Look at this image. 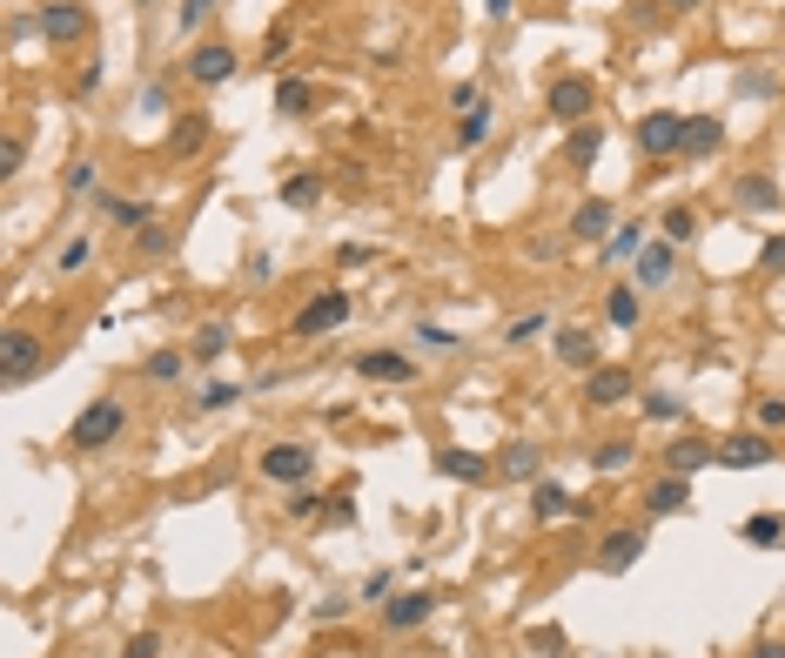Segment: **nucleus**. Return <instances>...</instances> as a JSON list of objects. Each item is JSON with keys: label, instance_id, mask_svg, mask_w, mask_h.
<instances>
[{"label": "nucleus", "instance_id": "1", "mask_svg": "<svg viewBox=\"0 0 785 658\" xmlns=\"http://www.w3.org/2000/svg\"><path fill=\"white\" fill-rule=\"evenodd\" d=\"M122 423H128V410H122V404H114V397H95L82 417H74L67 444H74V450H101V444H114V437H122Z\"/></svg>", "mask_w": 785, "mask_h": 658}, {"label": "nucleus", "instance_id": "2", "mask_svg": "<svg viewBox=\"0 0 785 658\" xmlns=\"http://www.w3.org/2000/svg\"><path fill=\"white\" fill-rule=\"evenodd\" d=\"M34 370H41V336H34V330H8V336H0V383L21 390V383H34Z\"/></svg>", "mask_w": 785, "mask_h": 658}, {"label": "nucleus", "instance_id": "3", "mask_svg": "<svg viewBox=\"0 0 785 658\" xmlns=\"http://www.w3.org/2000/svg\"><path fill=\"white\" fill-rule=\"evenodd\" d=\"M262 477L269 484H309L316 477V450L309 444H269L262 450Z\"/></svg>", "mask_w": 785, "mask_h": 658}, {"label": "nucleus", "instance_id": "4", "mask_svg": "<svg viewBox=\"0 0 785 658\" xmlns=\"http://www.w3.org/2000/svg\"><path fill=\"white\" fill-rule=\"evenodd\" d=\"M34 27H41L48 48H67V41H82V34L95 27V14L74 8V0H54V8H41V21H34Z\"/></svg>", "mask_w": 785, "mask_h": 658}, {"label": "nucleus", "instance_id": "5", "mask_svg": "<svg viewBox=\"0 0 785 658\" xmlns=\"http://www.w3.org/2000/svg\"><path fill=\"white\" fill-rule=\"evenodd\" d=\"M632 390H638V383H632V370H624V363H598L591 376H584V404H591V410H611V404H624Z\"/></svg>", "mask_w": 785, "mask_h": 658}, {"label": "nucleus", "instance_id": "6", "mask_svg": "<svg viewBox=\"0 0 785 658\" xmlns=\"http://www.w3.org/2000/svg\"><path fill=\"white\" fill-rule=\"evenodd\" d=\"M342 323H349V296H342V289H323V296L296 316V336H329V330H342Z\"/></svg>", "mask_w": 785, "mask_h": 658}, {"label": "nucleus", "instance_id": "7", "mask_svg": "<svg viewBox=\"0 0 785 658\" xmlns=\"http://www.w3.org/2000/svg\"><path fill=\"white\" fill-rule=\"evenodd\" d=\"M678 141H685V114H672V108H658V114L638 122V148L645 154H678Z\"/></svg>", "mask_w": 785, "mask_h": 658}, {"label": "nucleus", "instance_id": "8", "mask_svg": "<svg viewBox=\"0 0 785 658\" xmlns=\"http://www.w3.org/2000/svg\"><path fill=\"white\" fill-rule=\"evenodd\" d=\"M591 101H598V88L584 82V74H564V82H551V114H558V122H584V114H591Z\"/></svg>", "mask_w": 785, "mask_h": 658}, {"label": "nucleus", "instance_id": "9", "mask_svg": "<svg viewBox=\"0 0 785 658\" xmlns=\"http://www.w3.org/2000/svg\"><path fill=\"white\" fill-rule=\"evenodd\" d=\"M638 558H645V531H632V524L611 531L605 545H598V571H611V578H618V571H632Z\"/></svg>", "mask_w": 785, "mask_h": 658}, {"label": "nucleus", "instance_id": "10", "mask_svg": "<svg viewBox=\"0 0 785 658\" xmlns=\"http://www.w3.org/2000/svg\"><path fill=\"white\" fill-rule=\"evenodd\" d=\"M357 376H363V383H416L410 357H397V350H363V357H357Z\"/></svg>", "mask_w": 785, "mask_h": 658}, {"label": "nucleus", "instance_id": "11", "mask_svg": "<svg viewBox=\"0 0 785 658\" xmlns=\"http://www.w3.org/2000/svg\"><path fill=\"white\" fill-rule=\"evenodd\" d=\"M188 74H195V82H202V88H222L228 74H235V48H222V41L195 48V54H188Z\"/></svg>", "mask_w": 785, "mask_h": 658}, {"label": "nucleus", "instance_id": "12", "mask_svg": "<svg viewBox=\"0 0 785 658\" xmlns=\"http://www.w3.org/2000/svg\"><path fill=\"white\" fill-rule=\"evenodd\" d=\"M685 505H691V484H685L678 471H664V477L645 491V511H651V518H678Z\"/></svg>", "mask_w": 785, "mask_h": 658}, {"label": "nucleus", "instance_id": "13", "mask_svg": "<svg viewBox=\"0 0 785 658\" xmlns=\"http://www.w3.org/2000/svg\"><path fill=\"white\" fill-rule=\"evenodd\" d=\"M429 611H437V598H429V592H403V598L383 605V625H389V632H416Z\"/></svg>", "mask_w": 785, "mask_h": 658}, {"label": "nucleus", "instance_id": "14", "mask_svg": "<svg viewBox=\"0 0 785 658\" xmlns=\"http://www.w3.org/2000/svg\"><path fill=\"white\" fill-rule=\"evenodd\" d=\"M551 350H558V363H571V370H598V343H591V330H558V336H551Z\"/></svg>", "mask_w": 785, "mask_h": 658}, {"label": "nucleus", "instance_id": "15", "mask_svg": "<svg viewBox=\"0 0 785 658\" xmlns=\"http://www.w3.org/2000/svg\"><path fill=\"white\" fill-rule=\"evenodd\" d=\"M571 236H577V243H611V202L591 196V202L571 215Z\"/></svg>", "mask_w": 785, "mask_h": 658}, {"label": "nucleus", "instance_id": "16", "mask_svg": "<svg viewBox=\"0 0 785 658\" xmlns=\"http://www.w3.org/2000/svg\"><path fill=\"white\" fill-rule=\"evenodd\" d=\"M719 141H725L719 114H691V122H685V141H678V154H685V162H691V154H719Z\"/></svg>", "mask_w": 785, "mask_h": 658}, {"label": "nucleus", "instance_id": "17", "mask_svg": "<svg viewBox=\"0 0 785 658\" xmlns=\"http://www.w3.org/2000/svg\"><path fill=\"white\" fill-rule=\"evenodd\" d=\"M712 457H719V450H712V444H705V437H678L672 450H664V463H672V471H678V477H691V471H705V463H712Z\"/></svg>", "mask_w": 785, "mask_h": 658}, {"label": "nucleus", "instance_id": "18", "mask_svg": "<svg viewBox=\"0 0 785 658\" xmlns=\"http://www.w3.org/2000/svg\"><path fill=\"white\" fill-rule=\"evenodd\" d=\"M719 463H732V471H759V463H772V444L765 437H732L719 450Z\"/></svg>", "mask_w": 785, "mask_h": 658}, {"label": "nucleus", "instance_id": "19", "mask_svg": "<svg viewBox=\"0 0 785 658\" xmlns=\"http://www.w3.org/2000/svg\"><path fill=\"white\" fill-rule=\"evenodd\" d=\"M437 471H444V477H463V484H484L490 463H484L477 450H437Z\"/></svg>", "mask_w": 785, "mask_h": 658}, {"label": "nucleus", "instance_id": "20", "mask_svg": "<svg viewBox=\"0 0 785 658\" xmlns=\"http://www.w3.org/2000/svg\"><path fill=\"white\" fill-rule=\"evenodd\" d=\"M638 283H645V289L672 283V243H645V249H638Z\"/></svg>", "mask_w": 785, "mask_h": 658}, {"label": "nucleus", "instance_id": "21", "mask_svg": "<svg viewBox=\"0 0 785 658\" xmlns=\"http://www.w3.org/2000/svg\"><path fill=\"white\" fill-rule=\"evenodd\" d=\"M531 511H537V518H571V511H584V505H577L564 484H537V491H531Z\"/></svg>", "mask_w": 785, "mask_h": 658}, {"label": "nucleus", "instance_id": "22", "mask_svg": "<svg viewBox=\"0 0 785 658\" xmlns=\"http://www.w3.org/2000/svg\"><path fill=\"white\" fill-rule=\"evenodd\" d=\"M497 471L510 477V484H524V477H537V444H503V463H497Z\"/></svg>", "mask_w": 785, "mask_h": 658}, {"label": "nucleus", "instance_id": "23", "mask_svg": "<svg viewBox=\"0 0 785 658\" xmlns=\"http://www.w3.org/2000/svg\"><path fill=\"white\" fill-rule=\"evenodd\" d=\"M605 316H611V330H632V323H638V289L618 283V289L605 296Z\"/></svg>", "mask_w": 785, "mask_h": 658}, {"label": "nucleus", "instance_id": "24", "mask_svg": "<svg viewBox=\"0 0 785 658\" xmlns=\"http://www.w3.org/2000/svg\"><path fill=\"white\" fill-rule=\"evenodd\" d=\"M283 202H289V209H316V202H323V175H289V182H283Z\"/></svg>", "mask_w": 785, "mask_h": 658}, {"label": "nucleus", "instance_id": "25", "mask_svg": "<svg viewBox=\"0 0 785 658\" xmlns=\"http://www.w3.org/2000/svg\"><path fill=\"white\" fill-rule=\"evenodd\" d=\"M457 141H463V148H477V141H490V101H477V108H463V122H457Z\"/></svg>", "mask_w": 785, "mask_h": 658}, {"label": "nucleus", "instance_id": "26", "mask_svg": "<svg viewBox=\"0 0 785 658\" xmlns=\"http://www.w3.org/2000/svg\"><path fill=\"white\" fill-rule=\"evenodd\" d=\"M202 141H209V114H188V122L169 135V154H195Z\"/></svg>", "mask_w": 785, "mask_h": 658}, {"label": "nucleus", "instance_id": "27", "mask_svg": "<svg viewBox=\"0 0 785 658\" xmlns=\"http://www.w3.org/2000/svg\"><path fill=\"white\" fill-rule=\"evenodd\" d=\"M738 202H745V209H778V188H772L765 175H745V182H738Z\"/></svg>", "mask_w": 785, "mask_h": 658}, {"label": "nucleus", "instance_id": "28", "mask_svg": "<svg viewBox=\"0 0 785 658\" xmlns=\"http://www.w3.org/2000/svg\"><path fill=\"white\" fill-rule=\"evenodd\" d=\"M778 537H785V518H772V511L745 518V545H778Z\"/></svg>", "mask_w": 785, "mask_h": 658}, {"label": "nucleus", "instance_id": "29", "mask_svg": "<svg viewBox=\"0 0 785 658\" xmlns=\"http://www.w3.org/2000/svg\"><path fill=\"white\" fill-rule=\"evenodd\" d=\"M309 101H316V88H309V82H296V74L276 88V108H283V114H309Z\"/></svg>", "mask_w": 785, "mask_h": 658}, {"label": "nucleus", "instance_id": "30", "mask_svg": "<svg viewBox=\"0 0 785 658\" xmlns=\"http://www.w3.org/2000/svg\"><path fill=\"white\" fill-rule=\"evenodd\" d=\"M101 215H114V222H122V228H141V222H154L141 202H122V196H101Z\"/></svg>", "mask_w": 785, "mask_h": 658}, {"label": "nucleus", "instance_id": "31", "mask_svg": "<svg viewBox=\"0 0 785 658\" xmlns=\"http://www.w3.org/2000/svg\"><path fill=\"white\" fill-rule=\"evenodd\" d=\"M632 457H638L632 437H611V444H598V471H618V463H632Z\"/></svg>", "mask_w": 785, "mask_h": 658}, {"label": "nucleus", "instance_id": "32", "mask_svg": "<svg viewBox=\"0 0 785 658\" xmlns=\"http://www.w3.org/2000/svg\"><path fill=\"white\" fill-rule=\"evenodd\" d=\"M598 148H605L598 128H577V135H571V162H577V169H584V162H598Z\"/></svg>", "mask_w": 785, "mask_h": 658}, {"label": "nucleus", "instance_id": "33", "mask_svg": "<svg viewBox=\"0 0 785 658\" xmlns=\"http://www.w3.org/2000/svg\"><path fill=\"white\" fill-rule=\"evenodd\" d=\"M691 228H698L691 209H664V243H691Z\"/></svg>", "mask_w": 785, "mask_h": 658}, {"label": "nucleus", "instance_id": "34", "mask_svg": "<svg viewBox=\"0 0 785 658\" xmlns=\"http://www.w3.org/2000/svg\"><path fill=\"white\" fill-rule=\"evenodd\" d=\"M638 249H645V228H638V222H632V228H618V236L605 243V256H611V262H618V256H638Z\"/></svg>", "mask_w": 785, "mask_h": 658}, {"label": "nucleus", "instance_id": "35", "mask_svg": "<svg viewBox=\"0 0 785 658\" xmlns=\"http://www.w3.org/2000/svg\"><path fill=\"white\" fill-rule=\"evenodd\" d=\"M222 350H228V330H222V323H209L202 336H195V357H202V363H215Z\"/></svg>", "mask_w": 785, "mask_h": 658}, {"label": "nucleus", "instance_id": "36", "mask_svg": "<svg viewBox=\"0 0 785 658\" xmlns=\"http://www.w3.org/2000/svg\"><path fill=\"white\" fill-rule=\"evenodd\" d=\"M235 397H242L235 383H202V390H195V404H202V410H228Z\"/></svg>", "mask_w": 785, "mask_h": 658}, {"label": "nucleus", "instance_id": "37", "mask_svg": "<svg viewBox=\"0 0 785 658\" xmlns=\"http://www.w3.org/2000/svg\"><path fill=\"white\" fill-rule=\"evenodd\" d=\"M544 330H551V316H537V309H531V316H518V323L503 330V343H531V336H544Z\"/></svg>", "mask_w": 785, "mask_h": 658}, {"label": "nucleus", "instance_id": "38", "mask_svg": "<svg viewBox=\"0 0 785 658\" xmlns=\"http://www.w3.org/2000/svg\"><path fill=\"white\" fill-rule=\"evenodd\" d=\"M135 249H141V256H162V249H169V228H162V222H141V228H135Z\"/></svg>", "mask_w": 785, "mask_h": 658}, {"label": "nucleus", "instance_id": "39", "mask_svg": "<svg viewBox=\"0 0 785 658\" xmlns=\"http://www.w3.org/2000/svg\"><path fill=\"white\" fill-rule=\"evenodd\" d=\"M21 162H27V141H21V135H8V141H0V175L14 182V175H21Z\"/></svg>", "mask_w": 785, "mask_h": 658}, {"label": "nucleus", "instance_id": "40", "mask_svg": "<svg viewBox=\"0 0 785 658\" xmlns=\"http://www.w3.org/2000/svg\"><path fill=\"white\" fill-rule=\"evenodd\" d=\"M148 376H154V383H175V376H182V357H175V350H154V357H148Z\"/></svg>", "mask_w": 785, "mask_h": 658}, {"label": "nucleus", "instance_id": "41", "mask_svg": "<svg viewBox=\"0 0 785 658\" xmlns=\"http://www.w3.org/2000/svg\"><path fill=\"white\" fill-rule=\"evenodd\" d=\"M95 188V162H67V196H88Z\"/></svg>", "mask_w": 785, "mask_h": 658}, {"label": "nucleus", "instance_id": "42", "mask_svg": "<svg viewBox=\"0 0 785 658\" xmlns=\"http://www.w3.org/2000/svg\"><path fill=\"white\" fill-rule=\"evenodd\" d=\"M759 269H765V276H778V269H785V236H772V243L759 249Z\"/></svg>", "mask_w": 785, "mask_h": 658}, {"label": "nucleus", "instance_id": "43", "mask_svg": "<svg viewBox=\"0 0 785 658\" xmlns=\"http://www.w3.org/2000/svg\"><path fill=\"white\" fill-rule=\"evenodd\" d=\"M88 262V236H74L67 249H61V276H74V269H82Z\"/></svg>", "mask_w": 785, "mask_h": 658}, {"label": "nucleus", "instance_id": "44", "mask_svg": "<svg viewBox=\"0 0 785 658\" xmlns=\"http://www.w3.org/2000/svg\"><path fill=\"white\" fill-rule=\"evenodd\" d=\"M122 658H162V638L141 632V638H128V651H122Z\"/></svg>", "mask_w": 785, "mask_h": 658}, {"label": "nucleus", "instance_id": "45", "mask_svg": "<svg viewBox=\"0 0 785 658\" xmlns=\"http://www.w3.org/2000/svg\"><path fill=\"white\" fill-rule=\"evenodd\" d=\"M416 336H423V343H429V350H457V330H437V323H423V330H416Z\"/></svg>", "mask_w": 785, "mask_h": 658}, {"label": "nucleus", "instance_id": "46", "mask_svg": "<svg viewBox=\"0 0 785 658\" xmlns=\"http://www.w3.org/2000/svg\"><path fill=\"white\" fill-rule=\"evenodd\" d=\"M209 8H215V0H182V14H175V21H182V27H202Z\"/></svg>", "mask_w": 785, "mask_h": 658}, {"label": "nucleus", "instance_id": "47", "mask_svg": "<svg viewBox=\"0 0 785 658\" xmlns=\"http://www.w3.org/2000/svg\"><path fill=\"white\" fill-rule=\"evenodd\" d=\"M759 423H765V431H778V423H785V397H765V404H759Z\"/></svg>", "mask_w": 785, "mask_h": 658}, {"label": "nucleus", "instance_id": "48", "mask_svg": "<svg viewBox=\"0 0 785 658\" xmlns=\"http://www.w3.org/2000/svg\"><path fill=\"white\" fill-rule=\"evenodd\" d=\"M342 611H349V598H323V605H316V625H336Z\"/></svg>", "mask_w": 785, "mask_h": 658}, {"label": "nucleus", "instance_id": "49", "mask_svg": "<svg viewBox=\"0 0 785 658\" xmlns=\"http://www.w3.org/2000/svg\"><path fill=\"white\" fill-rule=\"evenodd\" d=\"M752 658H785V645H759V651H752Z\"/></svg>", "mask_w": 785, "mask_h": 658}, {"label": "nucleus", "instance_id": "50", "mask_svg": "<svg viewBox=\"0 0 785 658\" xmlns=\"http://www.w3.org/2000/svg\"><path fill=\"white\" fill-rule=\"evenodd\" d=\"M484 14H497V21H503V14H510V0H490V8H484Z\"/></svg>", "mask_w": 785, "mask_h": 658}, {"label": "nucleus", "instance_id": "51", "mask_svg": "<svg viewBox=\"0 0 785 658\" xmlns=\"http://www.w3.org/2000/svg\"><path fill=\"white\" fill-rule=\"evenodd\" d=\"M664 8H678V14H691V8H698V0H664Z\"/></svg>", "mask_w": 785, "mask_h": 658}]
</instances>
